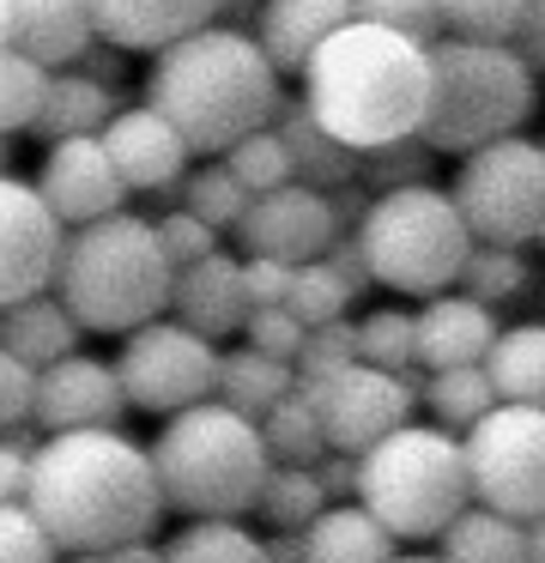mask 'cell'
I'll return each instance as SVG.
<instances>
[{
    "instance_id": "obj_1",
    "label": "cell",
    "mask_w": 545,
    "mask_h": 563,
    "mask_svg": "<svg viewBox=\"0 0 545 563\" xmlns=\"http://www.w3.org/2000/svg\"><path fill=\"white\" fill-rule=\"evenodd\" d=\"M24 503L73 558H103L128 539H152L164 515L152 454L121 430H67L36 442Z\"/></svg>"
},
{
    "instance_id": "obj_2",
    "label": "cell",
    "mask_w": 545,
    "mask_h": 563,
    "mask_svg": "<svg viewBox=\"0 0 545 563\" xmlns=\"http://www.w3.org/2000/svg\"><path fill=\"white\" fill-rule=\"evenodd\" d=\"M303 110L358 158L394 140H418L430 110V49L351 19L303 67Z\"/></svg>"
},
{
    "instance_id": "obj_3",
    "label": "cell",
    "mask_w": 545,
    "mask_h": 563,
    "mask_svg": "<svg viewBox=\"0 0 545 563\" xmlns=\"http://www.w3.org/2000/svg\"><path fill=\"white\" fill-rule=\"evenodd\" d=\"M145 103L188 140V152H218L225 158L237 140L273 128L279 103V74L261 55V43L237 25H206L194 37L170 43L152 55L145 74Z\"/></svg>"
},
{
    "instance_id": "obj_4",
    "label": "cell",
    "mask_w": 545,
    "mask_h": 563,
    "mask_svg": "<svg viewBox=\"0 0 545 563\" xmlns=\"http://www.w3.org/2000/svg\"><path fill=\"white\" fill-rule=\"evenodd\" d=\"M145 454H152L164 509H182L188 521H242L261 503V485L273 473L261 424L230 412L225 400L170 412Z\"/></svg>"
},
{
    "instance_id": "obj_5",
    "label": "cell",
    "mask_w": 545,
    "mask_h": 563,
    "mask_svg": "<svg viewBox=\"0 0 545 563\" xmlns=\"http://www.w3.org/2000/svg\"><path fill=\"white\" fill-rule=\"evenodd\" d=\"M170 285H176V267L157 243V224L133 212L73 231L55 273V297L79 321V333H133L145 321H164Z\"/></svg>"
},
{
    "instance_id": "obj_6",
    "label": "cell",
    "mask_w": 545,
    "mask_h": 563,
    "mask_svg": "<svg viewBox=\"0 0 545 563\" xmlns=\"http://www.w3.org/2000/svg\"><path fill=\"white\" fill-rule=\"evenodd\" d=\"M358 503L394 539H443L472 509L467 449L443 424H400L358 454Z\"/></svg>"
},
{
    "instance_id": "obj_7",
    "label": "cell",
    "mask_w": 545,
    "mask_h": 563,
    "mask_svg": "<svg viewBox=\"0 0 545 563\" xmlns=\"http://www.w3.org/2000/svg\"><path fill=\"white\" fill-rule=\"evenodd\" d=\"M533 115V67L509 43H455L443 37L430 49V110L418 140L430 152H467L491 140L521 134Z\"/></svg>"
},
{
    "instance_id": "obj_8",
    "label": "cell",
    "mask_w": 545,
    "mask_h": 563,
    "mask_svg": "<svg viewBox=\"0 0 545 563\" xmlns=\"http://www.w3.org/2000/svg\"><path fill=\"white\" fill-rule=\"evenodd\" d=\"M358 243L370 261V279L400 297H443L448 285H460V267L472 255L467 219L455 195L436 183L375 195L358 224Z\"/></svg>"
},
{
    "instance_id": "obj_9",
    "label": "cell",
    "mask_w": 545,
    "mask_h": 563,
    "mask_svg": "<svg viewBox=\"0 0 545 563\" xmlns=\"http://www.w3.org/2000/svg\"><path fill=\"white\" fill-rule=\"evenodd\" d=\"M455 207L467 219L472 243L521 249L545 231V146L539 140H491L467 152L455 170Z\"/></svg>"
},
{
    "instance_id": "obj_10",
    "label": "cell",
    "mask_w": 545,
    "mask_h": 563,
    "mask_svg": "<svg viewBox=\"0 0 545 563\" xmlns=\"http://www.w3.org/2000/svg\"><path fill=\"white\" fill-rule=\"evenodd\" d=\"M467 449L472 503L509 515V521H539L545 515V406H503L497 400L479 424L460 437Z\"/></svg>"
},
{
    "instance_id": "obj_11",
    "label": "cell",
    "mask_w": 545,
    "mask_h": 563,
    "mask_svg": "<svg viewBox=\"0 0 545 563\" xmlns=\"http://www.w3.org/2000/svg\"><path fill=\"white\" fill-rule=\"evenodd\" d=\"M218 345L200 340L194 328L182 321H145V328L128 333L116 357V376L128 406L140 412H182V406H200L218 394Z\"/></svg>"
},
{
    "instance_id": "obj_12",
    "label": "cell",
    "mask_w": 545,
    "mask_h": 563,
    "mask_svg": "<svg viewBox=\"0 0 545 563\" xmlns=\"http://www.w3.org/2000/svg\"><path fill=\"white\" fill-rule=\"evenodd\" d=\"M315 400V418H321V437L334 454H363L370 442H382L388 430L412 424V406H418V376H394V369L375 364H351L339 376L303 388Z\"/></svg>"
},
{
    "instance_id": "obj_13",
    "label": "cell",
    "mask_w": 545,
    "mask_h": 563,
    "mask_svg": "<svg viewBox=\"0 0 545 563\" xmlns=\"http://www.w3.org/2000/svg\"><path fill=\"white\" fill-rule=\"evenodd\" d=\"M61 249H67V224L48 212L36 183L0 170V309L48 291L61 273Z\"/></svg>"
},
{
    "instance_id": "obj_14",
    "label": "cell",
    "mask_w": 545,
    "mask_h": 563,
    "mask_svg": "<svg viewBox=\"0 0 545 563\" xmlns=\"http://www.w3.org/2000/svg\"><path fill=\"white\" fill-rule=\"evenodd\" d=\"M237 231H242V255L279 261V267H303V261L327 255V243L339 236V224H334L327 195L291 183V188H273V195L249 200V212H242Z\"/></svg>"
},
{
    "instance_id": "obj_15",
    "label": "cell",
    "mask_w": 545,
    "mask_h": 563,
    "mask_svg": "<svg viewBox=\"0 0 545 563\" xmlns=\"http://www.w3.org/2000/svg\"><path fill=\"white\" fill-rule=\"evenodd\" d=\"M128 412V394H121L116 364L103 357H61V364L36 369V424L48 437H67V430H116V418Z\"/></svg>"
},
{
    "instance_id": "obj_16",
    "label": "cell",
    "mask_w": 545,
    "mask_h": 563,
    "mask_svg": "<svg viewBox=\"0 0 545 563\" xmlns=\"http://www.w3.org/2000/svg\"><path fill=\"white\" fill-rule=\"evenodd\" d=\"M36 195L48 200V212H55L61 224L85 231V224H97V219H116L121 200H128V188H121L103 140H61V146H48V158H43Z\"/></svg>"
},
{
    "instance_id": "obj_17",
    "label": "cell",
    "mask_w": 545,
    "mask_h": 563,
    "mask_svg": "<svg viewBox=\"0 0 545 563\" xmlns=\"http://www.w3.org/2000/svg\"><path fill=\"white\" fill-rule=\"evenodd\" d=\"M97 140H103L109 164H116V176H121V188L164 195V188H176L182 176H188V140H182L176 128L152 110V103H140V110H116Z\"/></svg>"
},
{
    "instance_id": "obj_18",
    "label": "cell",
    "mask_w": 545,
    "mask_h": 563,
    "mask_svg": "<svg viewBox=\"0 0 545 563\" xmlns=\"http://www.w3.org/2000/svg\"><path fill=\"white\" fill-rule=\"evenodd\" d=\"M85 7H91L97 37L133 55H164L170 43L194 37L218 19V0H85Z\"/></svg>"
},
{
    "instance_id": "obj_19",
    "label": "cell",
    "mask_w": 545,
    "mask_h": 563,
    "mask_svg": "<svg viewBox=\"0 0 545 563\" xmlns=\"http://www.w3.org/2000/svg\"><path fill=\"white\" fill-rule=\"evenodd\" d=\"M418 321V369L436 376V369H460V364H484L497 345V309L472 303L467 291H443V297H424V309H412Z\"/></svg>"
},
{
    "instance_id": "obj_20",
    "label": "cell",
    "mask_w": 545,
    "mask_h": 563,
    "mask_svg": "<svg viewBox=\"0 0 545 563\" xmlns=\"http://www.w3.org/2000/svg\"><path fill=\"white\" fill-rule=\"evenodd\" d=\"M170 316L182 328H194L200 340H225V333H242L249 321V291H242V255H206L194 267L176 273L170 285Z\"/></svg>"
},
{
    "instance_id": "obj_21",
    "label": "cell",
    "mask_w": 545,
    "mask_h": 563,
    "mask_svg": "<svg viewBox=\"0 0 545 563\" xmlns=\"http://www.w3.org/2000/svg\"><path fill=\"white\" fill-rule=\"evenodd\" d=\"M91 43H97V31H91V7L85 0H7V49H19L43 74L85 62Z\"/></svg>"
},
{
    "instance_id": "obj_22",
    "label": "cell",
    "mask_w": 545,
    "mask_h": 563,
    "mask_svg": "<svg viewBox=\"0 0 545 563\" xmlns=\"http://www.w3.org/2000/svg\"><path fill=\"white\" fill-rule=\"evenodd\" d=\"M346 25H351V0H261L254 43L273 62V74H303L309 55Z\"/></svg>"
},
{
    "instance_id": "obj_23",
    "label": "cell",
    "mask_w": 545,
    "mask_h": 563,
    "mask_svg": "<svg viewBox=\"0 0 545 563\" xmlns=\"http://www.w3.org/2000/svg\"><path fill=\"white\" fill-rule=\"evenodd\" d=\"M273 134H279V146H285V158H291V176H297L303 188H315V195H334V188H346V183L363 176V158L351 146H339V140L303 110V98L279 103Z\"/></svg>"
},
{
    "instance_id": "obj_24",
    "label": "cell",
    "mask_w": 545,
    "mask_h": 563,
    "mask_svg": "<svg viewBox=\"0 0 545 563\" xmlns=\"http://www.w3.org/2000/svg\"><path fill=\"white\" fill-rule=\"evenodd\" d=\"M109 115H116V86H103L97 74L67 67V74H48L36 134H43L48 146H61V140H97L109 128Z\"/></svg>"
},
{
    "instance_id": "obj_25",
    "label": "cell",
    "mask_w": 545,
    "mask_h": 563,
    "mask_svg": "<svg viewBox=\"0 0 545 563\" xmlns=\"http://www.w3.org/2000/svg\"><path fill=\"white\" fill-rule=\"evenodd\" d=\"M303 551L309 563H394V533L363 503H327L303 527Z\"/></svg>"
},
{
    "instance_id": "obj_26",
    "label": "cell",
    "mask_w": 545,
    "mask_h": 563,
    "mask_svg": "<svg viewBox=\"0 0 545 563\" xmlns=\"http://www.w3.org/2000/svg\"><path fill=\"white\" fill-rule=\"evenodd\" d=\"M0 345H7L19 364L31 369H48L61 357L79 352V321L61 309V297H24V303L0 309Z\"/></svg>"
},
{
    "instance_id": "obj_27",
    "label": "cell",
    "mask_w": 545,
    "mask_h": 563,
    "mask_svg": "<svg viewBox=\"0 0 545 563\" xmlns=\"http://www.w3.org/2000/svg\"><path fill=\"white\" fill-rule=\"evenodd\" d=\"M484 376L503 406H545V321H521V328L497 333Z\"/></svg>"
},
{
    "instance_id": "obj_28",
    "label": "cell",
    "mask_w": 545,
    "mask_h": 563,
    "mask_svg": "<svg viewBox=\"0 0 545 563\" xmlns=\"http://www.w3.org/2000/svg\"><path fill=\"white\" fill-rule=\"evenodd\" d=\"M291 388H297V369L279 364V357H266V352H254V345L218 357V400H225L230 412L254 418V424H261Z\"/></svg>"
},
{
    "instance_id": "obj_29",
    "label": "cell",
    "mask_w": 545,
    "mask_h": 563,
    "mask_svg": "<svg viewBox=\"0 0 545 563\" xmlns=\"http://www.w3.org/2000/svg\"><path fill=\"white\" fill-rule=\"evenodd\" d=\"M443 563H527V527L472 503V509H460L448 521Z\"/></svg>"
},
{
    "instance_id": "obj_30",
    "label": "cell",
    "mask_w": 545,
    "mask_h": 563,
    "mask_svg": "<svg viewBox=\"0 0 545 563\" xmlns=\"http://www.w3.org/2000/svg\"><path fill=\"white\" fill-rule=\"evenodd\" d=\"M418 400L436 412V424H443V430L467 437V430L497 406V388H491V376H484V364H460V369H436V376H424L418 382Z\"/></svg>"
},
{
    "instance_id": "obj_31",
    "label": "cell",
    "mask_w": 545,
    "mask_h": 563,
    "mask_svg": "<svg viewBox=\"0 0 545 563\" xmlns=\"http://www.w3.org/2000/svg\"><path fill=\"white\" fill-rule=\"evenodd\" d=\"M261 442H266V461L273 466H315L327 454L321 437V418H315V400L303 388H291L273 412L261 418Z\"/></svg>"
},
{
    "instance_id": "obj_32",
    "label": "cell",
    "mask_w": 545,
    "mask_h": 563,
    "mask_svg": "<svg viewBox=\"0 0 545 563\" xmlns=\"http://www.w3.org/2000/svg\"><path fill=\"white\" fill-rule=\"evenodd\" d=\"M170 200H182V212H194L212 231H237L242 212H249V188L225 170V164H200L194 176H182L176 188H164Z\"/></svg>"
},
{
    "instance_id": "obj_33",
    "label": "cell",
    "mask_w": 545,
    "mask_h": 563,
    "mask_svg": "<svg viewBox=\"0 0 545 563\" xmlns=\"http://www.w3.org/2000/svg\"><path fill=\"white\" fill-rule=\"evenodd\" d=\"M164 563H266V551L242 521H188L164 545Z\"/></svg>"
},
{
    "instance_id": "obj_34",
    "label": "cell",
    "mask_w": 545,
    "mask_h": 563,
    "mask_svg": "<svg viewBox=\"0 0 545 563\" xmlns=\"http://www.w3.org/2000/svg\"><path fill=\"white\" fill-rule=\"evenodd\" d=\"M358 357L375 369H394V376L418 369V321H412V309H370L358 321Z\"/></svg>"
},
{
    "instance_id": "obj_35",
    "label": "cell",
    "mask_w": 545,
    "mask_h": 563,
    "mask_svg": "<svg viewBox=\"0 0 545 563\" xmlns=\"http://www.w3.org/2000/svg\"><path fill=\"white\" fill-rule=\"evenodd\" d=\"M254 509H261L266 521L279 527V533H303V527H309L315 515L327 509V497H321V485H315L309 466H273Z\"/></svg>"
},
{
    "instance_id": "obj_36",
    "label": "cell",
    "mask_w": 545,
    "mask_h": 563,
    "mask_svg": "<svg viewBox=\"0 0 545 563\" xmlns=\"http://www.w3.org/2000/svg\"><path fill=\"white\" fill-rule=\"evenodd\" d=\"M218 164H225V170L237 176L242 188H249V200H261V195H273V188H291V183H297V176H291V158H285V146H279L273 128H261V134L237 140V146H230Z\"/></svg>"
},
{
    "instance_id": "obj_37",
    "label": "cell",
    "mask_w": 545,
    "mask_h": 563,
    "mask_svg": "<svg viewBox=\"0 0 545 563\" xmlns=\"http://www.w3.org/2000/svg\"><path fill=\"white\" fill-rule=\"evenodd\" d=\"M285 309L303 321V328H327V321H346L351 291L339 285V273L327 267V261H303V267H291V297H285Z\"/></svg>"
},
{
    "instance_id": "obj_38",
    "label": "cell",
    "mask_w": 545,
    "mask_h": 563,
    "mask_svg": "<svg viewBox=\"0 0 545 563\" xmlns=\"http://www.w3.org/2000/svg\"><path fill=\"white\" fill-rule=\"evenodd\" d=\"M363 364L358 357V321H327V328H303V345H297V388H315V382L339 376V369Z\"/></svg>"
},
{
    "instance_id": "obj_39",
    "label": "cell",
    "mask_w": 545,
    "mask_h": 563,
    "mask_svg": "<svg viewBox=\"0 0 545 563\" xmlns=\"http://www.w3.org/2000/svg\"><path fill=\"white\" fill-rule=\"evenodd\" d=\"M43 91H48L43 67L24 62L19 49H0V134L36 128V115H43Z\"/></svg>"
},
{
    "instance_id": "obj_40",
    "label": "cell",
    "mask_w": 545,
    "mask_h": 563,
    "mask_svg": "<svg viewBox=\"0 0 545 563\" xmlns=\"http://www.w3.org/2000/svg\"><path fill=\"white\" fill-rule=\"evenodd\" d=\"M460 285H467L472 303H503V297H515L521 285H527V261H521V249H497V243H472L467 267H460Z\"/></svg>"
},
{
    "instance_id": "obj_41",
    "label": "cell",
    "mask_w": 545,
    "mask_h": 563,
    "mask_svg": "<svg viewBox=\"0 0 545 563\" xmlns=\"http://www.w3.org/2000/svg\"><path fill=\"white\" fill-rule=\"evenodd\" d=\"M521 25V0H443V31L455 43H509Z\"/></svg>"
},
{
    "instance_id": "obj_42",
    "label": "cell",
    "mask_w": 545,
    "mask_h": 563,
    "mask_svg": "<svg viewBox=\"0 0 545 563\" xmlns=\"http://www.w3.org/2000/svg\"><path fill=\"white\" fill-rule=\"evenodd\" d=\"M351 19L382 25V31H400V37L436 49V31H443V0H351Z\"/></svg>"
},
{
    "instance_id": "obj_43",
    "label": "cell",
    "mask_w": 545,
    "mask_h": 563,
    "mask_svg": "<svg viewBox=\"0 0 545 563\" xmlns=\"http://www.w3.org/2000/svg\"><path fill=\"white\" fill-rule=\"evenodd\" d=\"M436 152L424 146V140H394V146L382 152H363V176L358 183H370L375 195H394V188H418L424 170H430Z\"/></svg>"
},
{
    "instance_id": "obj_44",
    "label": "cell",
    "mask_w": 545,
    "mask_h": 563,
    "mask_svg": "<svg viewBox=\"0 0 545 563\" xmlns=\"http://www.w3.org/2000/svg\"><path fill=\"white\" fill-rule=\"evenodd\" d=\"M55 539L31 515V503H0V563H55Z\"/></svg>"
},
{
    "instance_id": "obj_45",
    "label": "cell",
    "mask_w": 545,
    "mask_h": 563,
    "mask_svg": "<svg viewBox=\"0 0 545 563\" xmlns=\"http://www.w3.org/2000/svg\"><path fill=\"white\" fill-rule=\"evenodd\" d=\"M157 243H164V255H170V267H194V261H206V255H218V231L212 224H200L194 212H164L157 219Z\"/></svg>"
},
{
    "instance_id": "obj_46",
    "label": "cell",
    "mask_w": 545,
    "mask_h": 563,
    "mask_svg": "<svg viewBox=\"0 0 545 563\" xmlns=\"http://www.w3.org/2000/svg\"><path fill=\"white\" fill-rule=\"evenodd\" d=\"M36 418V369L19 364V357L0 345V437L7 430H24Z\"/></svg>"
},
{
    "instance_id": "obj_47",
    "label": "cell",
    "mask_w": 545,
    "mask_h": 563,
    "mask_svg": "<svg viewBox=\"0 0 545 563\" xmlns=\"http://www.w3.org/2000/svg\"><path fill=\"white\" fill-rule=\"evenodd\" d=\"M242 340H249L254 352L279 357V364H297V345H303V321L291 316V309H254V316L242 321Z\"/></svg>"
},
{
    "instance_id": "obj_48",
    "label": "cell",
    "mask_w": 545,
    "mask_h": 563,
    "mask_svg": "<svg viewBox=\"0 0 545 563\" xmlns=\"http://www.w3.org/2000/svg\"><path fill=\"white\" fill-rule=\"evenodd\" d=\"M242 291H249V316H254V309H285V297H291V267L242 255Z\"/></svg>"
},
{
    "instance_id": "obj_49",
    "label": "cell",
    "mask_w": 545,
    "mask_h": 563,
    "mask_svg": "<svg viewBox=\"0 0 545 563\" xmlns=\"http://www.w3.org/2000/svg\"><path fill=\"white\" fill-rule=\"evenodd\" d=\"M31 454H36V442L24 437V430H7V437H0V503H24Z\"/></svg>"
},
{
    "instance_id": "obj_50",
    "label": "cell",
    "mask_w": 545,
    "mask_h": 563,
    "mask_svg": "<svg viewBox=\"0 0 545 563\" xmlns=\"http://www.w3.org/2000/svg\"><path fill=\"white\" fill-rule=\"evenodd\" d=\"M321 261L339 273V285H346L351 297H358V291H370V285H375V279H370V261H363V243H358V231H339L334 243H327V255H321Z\"/></svg>"
},
{
    "instance_id": "obj_51",
    "label": "cell",
    "mask_w": 545,
    "mask_h": 563,
    "mask_svg": "<svg viewBox=\"0 0 545 563\" xmlns=\"http://www.w3.org/2000/svg\"><path fill=\"white\" fill-rule=\"evenodd\" d=\"M309 473H315V485H321L327 503H334V497H339V503L358 497V454H334V449H327L321 461L309 466Z\"/></svg>"
},
{
    "instance_id": "obj_52",
    "label": "cell",
    "mask_w": 545,
    "mask_h": 563,
    "mask_svg": "<svg viewBox=\"0 0 545 563\" xmlns=\"http://www.w3.org/2000/svg\"><path fill=\"white\" fill-rule=\"evenodd\" d=\"M509 49L527 67H545V0H521V25L509 37Z\"/></svg>"
},
{
    "instance_id": "obj_53",
    "label": "cell",
    "mask_w": 545,
    "mask_h": 563,
    "mask_svg": "<svg viewBox=\"0 0 545 563\" xmlns=\"http://www.w3.org/2000/svg\"><path fill=\"white\" fill-rule=\"evenodd\" d=\"M327 207H334V224H339V231H358L363 212H370V195H363L358 183H346V188H334V195H327Z\"/></svg>"
},
{
    "instance_id": "obj_54",
    "label": "cell",
    "mask_w": 545,
    "mask_h": 563,
    "mask_svg": "<svg viewBox=\"0 0 545 563\" xmlns=\"http://www.w3.org/2000/svg\"><path fill=\"white\" fill-rule=\"evenodd\" d=\"M261 551H266V563H309L303 533H273V539H261Z\"/></svg>"
},
{
    "instance_id": "obj_55",
    "label": "cell",
    "mask_w": 545,
    "mask_h": 563,
    "mask_svg": "<svg viewBox=\"0 0 545 563\" xmlns=\"http://www.w3.org/2000/svg\"><path fill=\"white\" fill-rule=\"evenodd\" d=\"M103 563H164V545H152V539H128V545L103 551Z\"/></svg>"
},
{
    "instance_id": "obj_56",
    "label": "cell",
    "mask_w": 545,
    "mask_h": 563,
    "mask_svg": "<svg viewBox=\"0 0 545 563\" xmlns=\"http://www.w3.org/2000/svg\"><path fill=\"white\" fill-rule=\"evenodd\" d=\"M527 563H545V515L527 521Z\"/></svg>"
},
{
    "instance_id": "obj_57",
    "label": "cell",
    "mask_w": 545,
    "mask_h": 563,
    "mask_svg": "<svg viewBox=\"0 0 545 563\" xmlns=\"http://www.w3.org/2000/svg\"><path fill=\"white\" fill-rule=\"evenodd\" d=\"M0 49H7V0H0Z\"/></svg>"
},
{
    "instance_id": "obj_58",
    "label": "cell",
    "mask_w": 545,
    "mask_h": 563,
    "mask_svg": "<svg viewBox=\"0 0 545 563\" xmlns=\"http://www.w3.org/2000/svg\"><path fill=\"white\" fill-rule=\"evenodd\" d=\"M394 563H443V558H394Z\"/></svg>"
},
{
    "instance_id": "obj_59",
    "label": "cell",
    "mask_w": 545,
    "mask_h": 563,
    "mask_svg": "<svg viewBox=\"0 0 545 563\" xmlns=\"http://www.w3.org/2000/svg\"><path fill=\"white\" fill-rule=\"evenodd\" d=\"M61 563H103V558H61Z\"/></svg>"
},
{
    "instance_id": "obj_60",
    "label": "cell",
    "mask_w": 545,
    "mask_h": 563,
    "mask_svg": "<svg viewBox=\"0 0 545 563\" xmlns=\"http://www.w3.org/2000/svg\"><path fill=\"white\" fill-rule=\"evenodd\" d=\"M539 243H545V231H539Z\"/></svg>"
},
{
    "instance_id": "obj_61",
    "label": "cell",
    "mask_w": 545,
    "mask_h": 563,
    "mask_svg": "<svg viewBox=\"0 0 545 563\" xmlns=\"http://www.w3.org/2000/svg\"><path fill=\"white\" fill-rule=\"evenodd\" d=\"M539 146H545V140H539Z\"/></svg>"
}]
</instances>
